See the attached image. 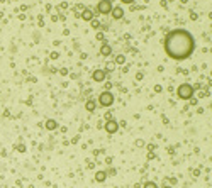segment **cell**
I'll return each mask as SVG.
<instances>
[{
  "label": "cell",
  "instance_id": "obj_1",
  "mask_svg": "<svg viewBox=\"0 0 212 188\" xmlns=\"http://www.w3.org/2000/svg\"><path fill=\"white\" fill-rule=\"evenodd\" d=\"M163 48L166 56L175 61H183L195 51V37L187 29H173L163 39Z\"/></svg>",
  "mask_w": 212,
  "mask_h": 188
},
{
  "label": "cell",
  "instance_id": "obj_2",
  "mask_svg": "<svg viewBox=\"0 0 212 188\" xmlns=\"http://www.w3.org/2000/svg\"><path fill=\"white\" fill-rule=\"evenodd\" d=\"M194 93H195V88L190 83H182V85H178V88H176V95L182 100H190L192 97H194Z\"/></svg>",
  "mask_w": 212,
  "mask_h": 188
},
{
  "label": "cell",
  "instance_id": "obj_3",
  "mask_svg": "<svg viewBox=\"0 0 212 188\" xmlns=\"http://www.w3.org/2000/svg\"><path fill=\"white\" fill-rule=\"evenodd\" d=\"M114 93H110L109 90H105V92H102L99 95V103L100 105H102V107H110V105H112L114 103Z\"/></svg>",
  "mask_w": 212,
  "mask_h": 188
},
{
  "label": "cell",
  "instance_id": "obj_4",
  "mask_svg": "<svg viewBox=\"0 0 212 188\" xmlns=\"http://www.w3.org/2000/svg\"><path fill=\"white\" fill-rule=\"evenodd\" d=\"M112 2L110 0H99V4H97V12L99 14H104V15H107V14H110L112 12Z\"/></svg>",
  "mask_w": 212,
  "mask_h": 188
},
{
  "label": "cell",
  "instance_id": "obj_5",
  "mask_svg": "<svg viewBox=\"0 0 212 188\" xmlns=\"http://www.w3.org/2000/svg\"><path fill=\"white\" fill-rule=\"evenodd\" d=\"M104 129H105V132H107V134H115L117 131H119V122H117L115 119H110V120H107V122H105Z\"/></svg>",
  "mask_w": 212,
  "mask_h": 188
},
{
  "label": "cell",
  "instance_id": "obj_6",
  "mask_svg": "<svg viewBox=\"0 0 212 188\" xmlns=\"http://www.w3.org/2000/svg\"><path fill=\"white\" fill-rule=\"evenodd\" d=\"M110 15H112V19H115V20H121V19L124 17V9L122 7H112Z\"/></svg>",
  "mask_w": 212,
  "mask_h": 188
},
{
  "label": "cell",
  "instance_id": "obj_7",
  "mask_svg": "<svg viewBox=\"0 0 212 188\" xmlns=\"http://www.w3.org/2000/svg\"><path fill=\"white\" fill-rule=\"evenodd\" d=\"M92 80L93 81H104L105 80V71L104 70H95L92 73Z\"/></svg>",
  "mask_w": 212,
  "mask_h": 188
},
{
  "label": "cell",
  "instance_id": "obj_8",
  "mask_svg": "<svg viewBox=\"0 0 212 188\" xmlns=\"http://www.w3.org/2000/svg\"><path fill=\"white\" fill-rule=\"evenodd\" d=\"M81 17H83V20H93V12H92V9H85L83 14H81Z\"/></svg>",
  "mask_w": 212,
  "mask_h": 188
},
{
  "label": "cell",
  "instance_id": "obj_9",
  "mask_svg": "<svg viewBox=\"0 0 212 188\" xmlns=\"http://www.w3.org/2000/svg\"><path fill=\"white\" fill-rule=\"evenodd\" d=\"M85 109H87L88 112H93L97 109V100H88V102L85 103Z\"/></svg>",
  "mask_w": 212,
  "mask_h": 188
},
{
  "label": "cell",
  "instance_id": "obj_10",
  "mask_svg": "<svg viewBox=\"0 0 212 188\" xmlns=\"http://www.w3.org/2000/svg\"><path fill=\"white\" fill-rule=\"evenodd\" d=\"M100 54L102 56H110L112 54V48H110L109 44H104L102 48H100Z\"/></svg>",
  "mask_w": 212,
  "mask_h": 188
},
{
  "label": "cell",
  "instance_id": "obj_11",
  "mask_svg": "<svg viewBox=\"0 0 212 188\" xmlns=\"http://www.w3.org/2000/svg\"><path fill=\"white\" fill-rule=\"evenodd\" d=\"M56 127H58L56 120H53V119H48V120H46V129H48V131H55Z\"/></svg>",
  "mask_w": 212,
  "mask_h": 188
},
{
  "label": "cell",
  "instance_id": "obj_12",
  "mask_svg": "<svg viewBox=\"0 0 212 188\" xmlns=\"http://www.w3.org/2000/svg\"><path fill=\"white\" fill-rule=\"evenodd\" d=\"M107 178V173L105 171H97V175H95V180L97 181H104Z\"/></svg>",
  "mask_w": 212,
  "mask_h": 188
},
{
  "label": "cell",
  "instance_id": "obj_13",
  "mask_svg": "<svg viewBox=\"0 0 212 188\" xmlns=\"http://www.w3.org/2000/svg\"><path fill=\"white\" fill-rule=\"evenodd\" d=\"M143 188H158V185L154 183V181H146V183L143 185Z\"/></svg>",
  "mask_w": 212,
  "mask_h": 188
},
{
  "label": "cell",
  "instance_id": "obj_14",
  "mask_svg": "<svg viewBox=\"0 0 212 188\" xmlns=\"http://www.w3.org/2000/svg\"><path fill=\"white\" fill-rule=\"evenodd\" d=\"M90 22H92V27H93L95 31H99V29H100V26H102V24H100L99 20H95V19H93V20H90Z\"/></svg>",
  "mask_w": 212,
  "mask_h": 188
},
{
  "label": "cell",
  "instance_id": "obj_15",
  "mask_svg": "<svg viewBox=\"0 0 212 188\" xmlns=\"http://www.w3.org/2000/svg\"><path fill=\"white\" fill-rule=\"evenodd\" d=\"M121 2H122V4H126V5H131L134 0H121Z\"/></svg>",
  "mask_w": 212,
  "mask_h": 188
},
{
  "label": "cell",
  "instance_id": "obj_16",
  "mask_svg": "<svg viewBox=\"0 0 212 188\" xmlns=\"http://www.w3.org/2000/svg\"><path fill=\"white\" fill-rule=\"evenodd\" d=\"M117 63H124V56H117Z\"/></svg>",
  "mask_w": 212,
  "mask_h": 188
},
{
  "label": "cell",
  "instance_id": "obj_17",
  "mask_svg": "<svg viewBox=\"0 0 212 188\" xmlns=\"http://www.w3.org/2000/svg\"><path fill=\"white\" fill-rule=\"evenodd\" d=\"M97 39H100V41H104V34H102V32H99V34H97Z\"/></svg>",
  "mask_w": 212,
  "mask_h": 188
},
{
  "label": "cell",
  "instance_id": "obj_18",
  "mask_svg": "<svg viewBox=\"0 0 212 188\" xmlns=\"http://www.w3.org/2000/svg\"><path fill=\"white\" fill-rule=\"evenodd\" d=\"M163 188H172V186H165V185H163Z\"/></svg>",
  "mask_w": 212,
  "mask_h": 188
}]
</instances>
